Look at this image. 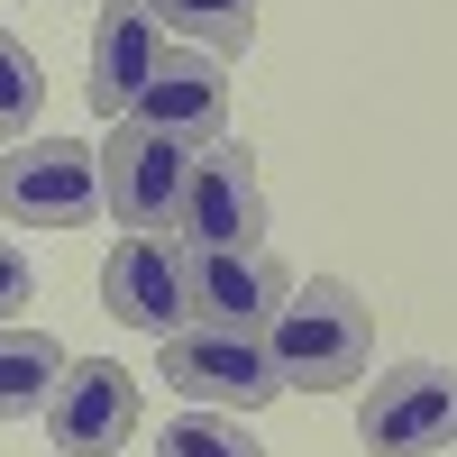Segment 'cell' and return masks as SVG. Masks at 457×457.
<instances>
[{
  "label": "cell",
  "instance_id": "52a82bcc",
  "mask_svg": "<svg viewBox=\"0 0 457 457\" xmlns=\"http://www.w3.org/2000/svg\"><path fill=\"white\" fill-rule=\"evenodd\" d=\"M37 421H46L55 457H110V448L137 439V375L110 366V357H73Z\"/></svg>",
  "mask_w": 457,
  "mask_h": 457
},
{
  "label": "cell",
  "instance_id": "6da1fadb",
  "mask_svg": "<svg viewBox=\"0 0 457 457\" xmlns=\"http://www.w3.org/2000/svg\"><path fill=\"white\" fill-rule=\"evenodd\" d=\"M265 348H275V375L284 394H338V385H366V357H375V312L348 293V284H293L275 329H265Z\"/></svg>",
  "mask_w": 457,
  "mask_h": 457
},
{
  "label": "cell",
  "instance_id": "8fae6325",
  "mask_svg": "<svg viewBox=\"0 0 457 457\" xmlns=\"http://www.w3.org/2000/svg\"><path fill=\"white\" fill-rule=\"evenodd\" d=\"M137 120L165 129V137H183V146H220V137H228V73H220V55L165 46L156 83L137 92Z\"/></svg>",
  "mask_w": 457,
  "mask_h": 457
},
{
  "label": "cell",
  "instance_id": "3957f363",
  "mask_svg": "<svg viewBox=\"0 0 457 457\" xmlns=\"http://www.w3.org/2000/svg\"><path fill=\"white\" fill-rule=\"evenodd\" d=\"M156 357H165V385L183 394V403H202V411H265L284 394V375H275V348L265 338H247V329H174V338H156Z\"/></svg>",
  "mask_w": 457,
  "mask_h": 457
},
{
  "label": "cell",
  "instance_id": "30bf717a",
  "mask_svg": "<svg viewBox=\"0 0 457 457\" xmlns=\"http://www.w3.org/2000/svg\"><path fill=\"white\" fill-rule=\"evenodd\" d=\"M284 293H293V275H284L265 247H202V256H193V320H202V329H247V338H265L275 312H284Z\"/></svg>",
  "mask_w": 457,
  "mask_h": 457
},
{
  "label": "cell",
  "instance_id": "7a4b0ae2",
  "mask_svg": "<svg viewBox=\"0 0 457 457\" xmlns=\"http://www.w3.org/2000/svg\"><path fill=\"white\" fill-rule=\"evenodd\" d=\"M193 156L202 146H183L146 120H120L101 146V211L129 228V238H165L183 220V193H193Z\"/></svg>",
  "mask_w": 457,
  "mask_h": 457
},
{
  "label": "cell",
  "instance_id": "9c48e42d",
  "mask_svg": "<svg viewBox=\"0 0 457 457\" xmlns=\"http://www.w3.org/2000/svg\"><path fill=\"white\" fill-rule=\"evenodd\" d=\"M156 64H165V28L146 0H101V19H92V64H83V101H92V120H137V92L156 83Z\"/></svg>",
  "mask_w": 457,
  "mask_h": 457
},
{
  "label": "cell",
  "instance_id": "7c38bea8",
  "mask_svg": "<svg viewBox=\"0 0 457 457\" xmlns=\"http://www.w3.org/2000/svg\"><path fill=\"white\" fill-rule=\"evenodd\" d=\"M64 348L46 329H0V421H28V411H46V394L64 385Z\"/></svg>",
  "mask_w": 457,
  "mask_h": 457
},
{
  "label": "cell",
  "instance_id": "ba28073f",
  "mask_svg": "<svg viewBox=\"0 0 457 457\" xmlns=\"http://www.w3.org/2000/svg\"><path fill=\"white\" fill-rule=\"evenodd\" d=\"M101 302H110V320H129L146 338L193 329V247H174V238H120L110 265H101Z\"/></svg>",
  "mask_w": 457,
  "mask_h": 457
},
{
  "label": "cell",
  "instance_id": "277c9868",
  "mask_svg": "<svg viewBox=\"0 0 457 457\" xmlns=\"http://www.w3.org/2000/svg\"><path fill=\"white\" fill-rule=\"evenodd\" d=\"M357 439L375 457H439L457 439V366H439V357L385 366L357 394Z\"/></svg>",
  "mask_w": 457,
  "mask_h": 457
},
{
  "label": "cell",
  "instance_id": "5b68a950",
  "mask_svg": "<svg viewBox=\"0 0 457 457\" xmlns=\"http://www.w3.org/2000/svg\"><path fill=\"white\" fill-rule=\"evenodd\" d=\"M101 211V156L83 137H28L0 156V220L19 228H92Z\"/></svg>",
  "mask_w": 457,
  "mask_h": 457
},
{
  "label": "cell",
  "instance_id": "4fadbf2b",
  "mask_svg": "<svg viewBox=\"0 0 457 457\" xmlns=\"http://www.w3.org/2000/svg\"><path fill=\"white\" fill-rule=\"evenodd\" d=\"M156 28H174L202 55H247L256 46V0H146Z\"/></svg>",
  "mask_w": 457,
  "mask_h": 457
},
{
  "label": "cell",
  "instance_id": "2e32d148",
  "mask_svg": "<svg viewBox=\"0 0 457 457\" xmlns=\"http://www.w3.org/2000/svg\"><path fill=\"white\" fill-rule=\"evenodd\" d=\"M37 302V275H28V256L0 238V329H19V312Z\"/></svg>",
  "mask_w": 457,
  "mask_h": 457
},
{
  "label": "cell",
  "instance_id": "8992f818",
  "mask_svg": "<svg viewBox=\"0 0 457 457\" xmlns=\"http://www.w3.org/2000/svg\"><path fill=\"white\" fill-rule=\"evenodd\" d=\"M183 247H265V183H256V156L247 137H220L193 156V193H183V220H174Z\"/></svg>",
  "mask_w": 457,
  "mask_h": 457
},
{
  "label": "cell",
  "instance_id": "5bb4252c",
  "mask_svg": "<svg viewBox=\"0 0 457 457\" xmlns=\"http://www.w3.org/2000/svg\"><path fill=\"white\" fill-rule=\"evenodd\" d=\"M37 110H46V73H37V55L0 28V146H28Z\"/></svg>",
  "mask_w": 457,
  "mask_h": 457
},
{
  "label": "cell",
  "instance_id": "9a60e30c",
  "mask_svg": "<svg viewBox=\"0 0 457 457\" xmlns=\"http://www.w3.org/2000/svg\"><path fill=\"white\" fill-rule=\"evenodd\" d=\"M156 457H265V448L238 430V411H183V421L156 439Z\"/></svg>",
  "mask_w": 457,
  "mask_h": 457
}]
</instances>
